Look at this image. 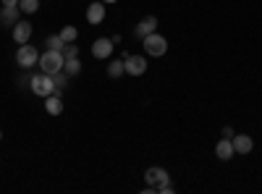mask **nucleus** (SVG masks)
Returning a JSON list of instances; mask_svg holds the SVG:
<instances>
[{
    "instance_id": "nucleus-25",
    "label": "nucleus",
    "mask_w": 262,
    "mask_h": 194,
    "mask_svg": "<svg viewBox=\"0 0 262 194\" xmlns=\"http://www.w3.org/2000/svg\"><path fill=\"white\" fill-rule=\"evenodd\" d=\"M100 3H105V6H107V3H116V0H100Z\"/></svg>"
},
{
    "instance_id": "nucleus-2",
    "label": "nucleus",
    "mask_w": 262,
    "mask_h": 194,
    "mask_svg": "<svg viewBox=\"0 0 262 194\" xmlns=\"http://www.w3.org/2000/svg\"><path fill=\"white\" fill-rule=\"evenodd\" d=\"M63 53L60 50H48L45 55H39V69L45 71V74H55V71H63Z\"/></svg>"
},
{
    "instance_id": "nucleus-17",
    "label": "nucleus",
    "mask_w": 262,
    "mask_h": 194,
    "mask_svg": "<svg viewBox=\"0 0 262 194\" xmlns=\"http://www.w3.org/2000/svg\"><path fill=\"white\" fill-rule=\"evenodd\" d=\"M18 11L21 13H37L39 11V0H18Z\"/></svg>"
},
{
    "instance_id": "nucleus-16",
    "label": "nucleus",
    "mask_w": 262,
    "mask_h": 194,
    "mask_svg": "<svg viewBox=\"0 0 262 194\" xmlns=\"http://www.w3.org/2000/svg\"><path fill=\"white\" fill-rule=\"evenodd\" d=\"M123 74H126L123 58H121V60H111V66H107V76H111V79H118V76H123Z\"/></svg>"
},
{
    "instance_id": "nucleus-4",
    "label": "nucleus",
    "mask_w": 262,
    "mask_h": 194,
    "mask_svg": "<svg viewBox=\"0 0 262 194\" xmlns=\"http://www.w3.org/2000/svg\"><path fill=\"white\" fill-rule=\"evenodd\" d=\"M16 63H18L21 69H32L34 63H39V53H37V48L29 45V42H27V45H21V48L16 50Z\"/></svg>"
},
{
    "instance_id": "nucleus-1",
    "label": "nucleus",
    "mask_w": 262,
    "mask_h": 194,
    "mask_svg": "<svg viewBox=\"0 0 262 194\" xmlns=\"http://www.w3.org/2000/svg\"><path fill=\"white\" fill-rule=\"evenodd\" d=\"M29 90L37 95V97H48V95H53L55 92V81H53V76L50 74H34L32 79H29Z\"/></svg>"
},
{
    "instance_id": "nucleus-7",
    "label": "nucleus",
    "mask_w": 262,
    "mask_h": 194,
    "mask_svg": "<svg viewBox=\"0 0 262 194\" xmlns=\"http://www.w3.org/2000/svg\"><path fill=\"white\" fill-rule=\"evenodd\" d=\"M32 24H29V21H16V24H13V39L18 42V45H27V42H29V37H32Z\"/></svg>"
},
{
    "instance_id": "nucleus-18",
    "label": "nucleus",
    "mask_w": 262,
    "mask_h": 194,
    "mask_svg": "<svg viewBox=\"0 0 262 194\" xmlns=\"http://www.w3.org/2000/svg\"><path fill=\"white\" fill-rule=\"evenodd\" d=\"M76 37H79V29L76 27H63L60 29V39L63 42H76Z\"/></svg>"
},
{
    "instance_id": "nucleus-3",
    "label": "nucleus",
    "mask_w": 262,
    "mask_h": 194,
    "mask_svg": "<svg viewBox=\"0 0 262 194\" xmlns=\"http://www.w3.org/2000/svg\"><path fill=\"white\" fill-rule=\"evenodd\" d=\"M142 42H144L147 55H152V58H160V55H165V50H168V39H165L163 34H158V32L147 34Z\"/></svg>"
},
{
    "instance_id": "nucleus-21",
    "label": "nucleus",
    "mask_w": 262,
    "mask_h": 194,
    "mask_svg": "<svg viewBox=\"0 0 262 194\" xmlns=\"http://www.w3.org/2000/svg\"><path fill=\"white\" fill-rule=\"evenodd\" d=\"M60 53H63V58H79V48L74 45V42H66Z\"/></svg>"
},
{
    "instance_id": "nucleus-23",
    "label": "nucleus",
    "mask_w": 262,
    "mask_h": 194,
    "mask_svg": "<svg viewBox=\"0 0 262 194\" xmlns=\"http://www.w3.org/2000/svg\"><path fill=\"white\" fill-rule=\"evenodd\" d=\"M223 137H226V139H231V137H233V128H231V126H226V128H223Z\"/></svg>"
},
{
    "instance_id": "nucleus-13",
    "label": "nucleus",
    "mask_w": 262,
    "mask_h": 194,
    "mask_svg": "<svg viewBox=\"0 0 262 194\" xmlns=\"http://www.w3.org/2000/svg\"><path fill=\"white\" fill-rule=\"evenodd\" d=\"M215 153H217V158H221V160H231L233 155H236V149H233V144H231V139H221V142H217V147H215Z\"/></svg>"
},
{
    "instance_id": "nucleus-20",
    "label": "nucleus",
    "mask_w": 262,
    "mask_h": 194,
    "mask_svg": "<svg viewBox=\"0 0 262 194\" xmlns=\"http://www.w3.org/2000/svg\"><path fill=\"white\" fill-rule=\"evenodd\" d=\"M45 45H48V50H63L66 42L60 39V34H50V37L45 39Z\"/></svg>"
},
{
    "instance_id": "nucleus-8",
    "label": "nucleus",
    "mask_w": 262,
    "mask_h": 194,
    "mask_svg": "<svg viewBox=\"0 0 262 194\" xmlns=\"http://www.w3.org/2000/svg\"><path fill=\"white\" fill-rule=\"evenodd\" d=\"M111 53H113V39H107V37H100V39H95V45H92V55L95 58H111Z\"/></svg>"
},
{
    "instance_id": "nucleus-19",
    "label": "nucleus",
    "mask_w": 262,
    "mask_h": 194,
    "mask_svg": "<svg viewBox=\"0 0 262 194\" xmlns=\"http://www.w3.org/2000/svg\"><path fill=\"white\" fill-rule=\"evenodd\" d=\"M50 76H53V81H55V92L63 95V90H66V71H55V74H50Z\"/></svg>"
},
{
    "instance_id": "nucleus-24",
    "label": "nucleus",
    "mask_w": 262,
    "mask_h": 194,
    "mask_svg": "<svg viewBox=\"0 0 262 194\" xmlns=\"http://www.w3.org/2000/svg\"><path fill=\"white\" fill-rule=\"evenodd\" d=\"M3 6H18V0H0Z\"/></svg>"
},
{
    "instance_id": "nucleus-6",
    "label": "nucleus",
    "mask_w": 262,
    "mask_h": 194,
    "mask_svg": "<svg viewBox=\"0 0 262 194\" xmlns=\"http://www.w3.org/2000/svg\"><path fill=\"white\" fill-rule=\"evenodd\" d=\"M231 144H233V149H236V155H249L252 147H254L252 137H247V134H233V137H231Z\"/></svg>"
},
{
    "instance_id": "nucleus-14",
    "label": "nucleus",
    "mask_w": 262,
    "mask_h": 194,
    "mask_svg": "<svg viewBox=\"0 0 262 194\" xmlns=\"http://www.w3.org/2000/svg\"><path fill=\"white\" fill-rule=\"evenodd\" d=\"M18 6H3V11H0V24H16L18 21Z\"/></svg>"
},
{
    "instance_id": "nucleus-22",
    "label": "nucleus",
    "mask_w": 262,
    "mask_h": 194,
    "mask_svg": "<svg viewBox=\"0 0 262 194\" xmlns=\"http://www.w3.org/2000/svg\"><path fill=\"white\" fill-rule=\"evenodd\" d=\"M149 186V184H147ZM152 191H160V194H170L173 191V184L170 181H165V184H158V186H152Z\"/></svg>"
},
{
    "instance_id": "nucleus-11",
    "label": "nucleus",
    "mask_w": 262,
    "mask_h": 194,
    "mask_svg": "<svg viewBox=\"0 0 262 194\" xmlns=\"http://www.w3.org/2000/svg\"><path fill=\"white\" fill-rule=\"evenodd\" d=\"M45 113H50V116H60L63 113V95L53 92V95L45 97Z\"/></svg>"
},
{
    "instance_id": "nucleus-10",
    "label": "nucleus",
    "mask_w": 262,
    "mask_h": 194,
    "mask_svg": "<svg viewBox=\"0 0 262 194\" xmlns=\"http://www.w3.org/2000/svg\"><path fill=\"white\" fill-rule=\"evenodd\" d=\"M144 179H147V184H149V186H158V184L170 181V176H168V170H165V168H147Z\"/></svg>"
},
{
    "instance_id": "nucleus-12",
    "label": "nucleus",
    "mask_w": 262,
    "mask_h": 194,
    "mask_svg": "<svg viewBox=\"0 0 262 194\" xmlns=\"http://www.w3.org/2000/svg\"><path fill=\"white\" fill-rule=\"evenodd\" d=\"M102 18H105V3H90V8H86V21L90 24H102Z\"/></svg>"
},
{
    "instance_id": "nucleus-9",
    "label": "nucleus",
    "mask_w": 262,
    "mask_h": 194,
    "mask_svg": "<svg viewBox=\"0 0 262 194\" xmlns=\"http://www.w3.org/2000/svg\"><path fill=\"white\" fill-rule=\"evenodd\" d=\"M158 29V18L155 16H147V18H142L139 24L134 27V37H139V39H144L147 34H152Z\"/></svg>"
},
{
    "instance_id": "nucleus-5",
    "label": "nucleus",
    "mask_w": 262,
    "mask_h": 194,
    "mask_svg": "<svg viewBox=\"0 0 262 194\" xmlns=\"http://www.w3.org/2000/svg\"><path fill=\"white\" fill-rule=\"evenodd\" d=\"M123 69L131 76H142L147 71V58L144 55H126L123 58Z\"/></svg>"
},
{
    "instance_id": "nucleus-26",
    "label": "nucleus",
    "mask_w": 262,
    "mask_h": 194,
    "mask_svg": "<svg viewBox=\"0 0 262 194\" xmlns=\"http://www.w3.org/2000/svg\"><path fill=\"white\" fill-rule=\"evenodd\" d=\"M0 139H3V132H0Z\"/></svg>"
},
{
    "instance_id": "nucleus-15",
    "label": "nucleus",
    "mask_w": 262,
    "mask_h": 194,
    "mask_svg": "<svg viewBox=\"0 0 262 194\" xmlns=\"http://www.w3.org/2000/svg\"><path fill=\"white\" fill-rule=\"evenodd\" d=\"M63 71L69 74V76H76V74L81 71V60H79V58H66V63H63Z\"/></svg>"
}]
</instances>
